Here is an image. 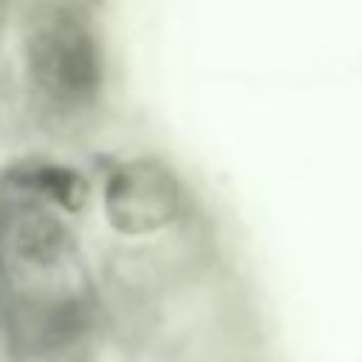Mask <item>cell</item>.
I'll use <instances>...</instances> for the list:
<instances>
[{
  "label": "cell",
  "instance_id": "4",
  "mask_svg": "<svg viewBox=\"0 0 362 362\" xmlns=\"http://www.w3.org/2000/svg\"><path fill=\"white\" fill-rule=\"evenodd\" d=\"M0 337L6 339V334H3V331H0ZM0 362H11V356H8V351H6L3 345H0Z\"/></svg>",
  "mask_w": 362,
  "mask_h": 362
},
{
  "label": "cell",
  "instance_id": "5",
  "mask_svg": "<svg viewBox=\"0 0 362 362\" xmlns=\"http://www.w3.org/2000/svg\"><path fill=\"white\" fill-rule=\"evenodd\" d=\"M20 362H65V359H20Z\"/></svg>",
  "mask_w": 362,
  "mask_h": 362
},
{
  "label": "cell",
  "instance_id": "2",
  "mask_svg": "<svg viewBox=\"0 0 362 362\" xmlns=\"http://www.w3.org/2000/svg\"><path fill=\"white\" fill-rule=\"evenodd\" d=\"M31 71L59 105H85L102 85V59L93 37L76 20H57L31 45Z\"/></svg>",
  "mask_w": 362,
  "mask_h": 362
},
{
  "label": "cell",
  "instance_id": "3",
  "mask_svg": "<svg viewBox=\"0 0 362 362\" xmlns=\"http://www.w3.org/2000/svg\"><path fill=\"white\" fill-rule=\"evenodd\" d=\"M31 187H37L51 204L76 212L88 204V184L82 175H76L74 170L65 167H40L31 173Z\"/></svg>",
  "mask_w": 362,
  "mask_h": 362
},
{
  "label": "cell",
  "instance_id": "1",
  "mask_svg": "<svg viewBox=\"0 0 362 362\" xmlns=\"http://www.w3.org/2000/svg\"><path fill=\"white\" fill-rule=\"evenodd\" d=\"M107 223L119 235H153L175 221L181 187L170 167L156 158H136L116 167L102 192Z\"/></svg>",
  "mask_w": 362,
  "mask_h": 362
}]
</instances>
